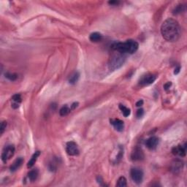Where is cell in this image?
<instances>
[{
	"instance_id": "obj_1",
	"label": "cell",
	"mask_w": 187,
	"mask_h": 187,
	"mask_svg": "<svg viewBox=\"0 0 187 187\" xmlns=\"http://www.w3.org/2000/svg\"><path fill=\"white\" fill-rule=\"evenodd\" d=\"M181 26L178 21L173 18H168L161 26V33L165 40L176 42L181 36Z\"/></svg>"
},
{
	"instance_id": "obj_2",
	"label": "cell",
	"mask_w": 187,
	"mask_h": 187,
	"mask_svg": "<svg viewBox=\"0 0 187 187\" xmlns=\"http://www.w3.org/2000/svg\"><path fill=\"white\" fill-rule=\"evenodd\" d=\"M139 48L138 42L133 39H128L124 42H114L112 45L111 48L114 51L119 52L124 54H132L135 53Z\"/></svg>"
},
{
	"instance_id": "obj_3",
	"label": "cell",
	"mask_w": 187,
	"mask_h": 187,
	"mask_svg": "<svg viewBox=\"0 0 187 187\" xmlns=\"http://www.w3.org/2000/svg\"><path fill=\"white\" fill-rule=\"evenodd\" d=\"M116 52V53H114L109 60L108 66L110 70H111V71L116 70V69L122 66L125 62L126 58H127L124 53H121L117 51Z\"/></svg>"
},
{
	"instance_id": "obj_4",
	"label": "cell",
	"mask_w": 187,
	"mask_h": 187,
	"mask_svg": "<svg viewBox=\"0 0 187 187\" xmlns=\"http://www.w3.org/2000/svg\"><path fill=\"white\" fill-rule=\"evenodd\" d=\"M15 154V146L13 145H8L4 148L2 153V160L4 163H6L9 159L13 157Z\"/></svg>"
},
{
	"instance_id": "obj_5",
	"label": "cell",
	"mask_w": 187,
	"mask_h": 187,
	"mask_svg": "<svg viewBox=\"0 0 187 187\" xmlns=\"http://www.w3.org/2000/svg\"><path fill=\"white\" fill-rule=\"evenodd\" d=\"M157 79V75L154 74H146L143 75L139 80V84L141 86H146L150 84H152Z\"/></svg>"
},
{
	"instance_id": "obj_6",
	"label": "cell",
	"mask_w": 187,
	"mask_h": 187,
	"mask_svg": "<svg viewBox=\"0 0 187 187\" xmlns=\"http://www.w3.org/2000/svg\"><path fill=\"white\" fill-rule=\"evenodd\" d=\"M130 175H131L132 179L136 184H140L142 182L143 178V172L141 170L137 169V168L132 169L131 172H130Z\"/></svg>"
},
{
	"instance_id": "obj_7",
	"label": "cell",
	"mask_w": 187,
	"mask_h": 187,
	"mask_svg": "<svg viewBox=\"0 0 187 187\" xmlns=\"http://www.w3.org/2000/svg\"><path fill=\"white\" fill-rule=\"evenodd\" d=\"M66 151L67 153V154H69V156H78L79 154V153H80L78 146L73 141L66 143Z\"/></svg>"
},
{
	"instance_id": "obj_8",
	"label": "cell",
	"mask_w": 187,
	"mask_h": 187,
	"mask_svg": "<svg viewBox=\"0 0 187 187\" xmlns=\"http://www.w3.org/2000/svg\"><path fill=\"white\" fill-rule=\"evenodd\" d=\"M144 157H145V155H144L143 151L140 147H135L132 151L131 159L132 161H141V160L143 159Z\"/></svg>"
},
{
	"instance_id": "obj_9",
	"label": "cell",
	"mask_w": 187,
	"mask_h": 187,
	"mask_svg": "<svg viewBox=\"0 0 187 187\" xmlns=\"http://www.w3.org/2000/svg\"><path fill=\"white\" fill-rule=\"evenodd\" d=\"M186 153V143L184 145H178L172 148V154L177 157H185Z\"/></svg>"
},
{
	"instance_id": "obj_10",
	"label": "cell",
	"mask_w": 187,
	"mask_h": 187,
	"mask_svg": "<svg viewBox=\"0 0 187 187\" xmlns=\"http://www.w3.org/2000/svg\"><path fill=\"white\" fill-rule=\"evenodd\" d=\"M159 143V140L157 137L153 136L151 137L150 138H148L145 142V145L147 146V148H149L150 150H154L156 149V148L158 145Z\"/></svg>"
},
{
	"instance_id": "obj_11",
	"label": "cell",
	"mask_w": 187,
	"mask_h": 187,
	"mask_svg": "<svg viewBox=\"0 0 187 187\" xmlns=\"http://www.w3.org/2000/svg\"><path fill=\"white\" fill-rule=\"evenodd\" d=\"M183 167H184L183 161L180 159H176L172 163V167H171V170L174 173H178V172H180L182 170Z\"/></svg>"
},
{
	"instance_id": "obj_12",
	"label": "cell",
	"mask_w": 187,
	"mask_h": 187,
	"mask_svg": "<svg viewBox=\"0 0 187 187\" xmlns=\"http://www.w3.org/2000/svg\"><path fill=\"white\" fill-rule=\"evenodd\" d=\"M110 124L113 126L115 130L118 132H122L124 128V121L120 119H113L110 121Z\"/></svg>"
},
{
	"instance_id": "obj_13",
	"label": "cell",
	"mask_w": 187,
	"mask_h": 187,
	"mask_svg": "<svg viewBox=\"0 0 187 187\" xmlns=\"http://www.w3.org/2000/svg\"><path fill=\"white\" fill-rule=\"evenodd\" d=\"M23 162H24V159L21 158V157L15 159V161L12 163V165L10 166L11 172H15V171H16L22 165Z\"/></svg>"
},
{
	"instance_id": "obj_14",
	"label": "cell",
	"mask_w": 187,
	"mask_h": 187,
	"mask_svg": "<svg viewBox=\"0 0 187 187\" xmlns=\"http://www.w3.org/2000/svg\"><path fill=\"white\" fill-rule=\"evenodd\" d=\"M40 155V152H39V151H36V152L35 153V154L32 155V158H31V159L29 160V161H28V164H27V168H32V167L35 165V162L37 161V158L39 157V156Z\"/></svg>"
},
{
	"instance_id": "obj_15",
	"label": "cell",
	"mask_w": 187,
	"mask_h": 187,
	"mask_svg": "<svg viewBox=\"0 0 187 187\" xmlns=\"http://www.w3.org/2000/svg\"><path fill=\"white\" fill-rule=\"evenodd\" d=\"M102 38H103V36L99 32H93L90 35V37H89V39L91 42H97L101 41Z\"/></svg>"
},
{
	"instance_id": "obj_16",
	"label": "cell",
	"mask_w": 187,
	"mask_h": 187,
	"mask_svg": "<svg viewBox=\"0 0 187 187\" xmlns=\"http://www.w3.org/2000/svg\"><path fill=\"white\" fill-rule=\"evenodd\" d=\"M38 175H39V172H38L37 170L33 169L28 172V178H29V179L32 182H34V181H35L37 180Z\"/></svg>"
},
{
	"instance_id": "obj_17",
	"label": "cell",
	"mask_w": 187,
	"mask_h": 187,
	"mask_svg": "<svg viewBox=\"0 0 187 187\" xmlns=\"http://www.w3.org/2000/svg\"><path fill=\"white\" fill-rule=\"evenodd\" d=\"M79 78H80V73L78 72H75L70 76L69 79V83L70 84H75L78 80Z\"/></svg>"
},
{
	"instance_id": "obj_18",
	"label": "cell",
	"mask_w": 187,
	"mask_h": 187,
	"mask_svg": "<svg viewBox=\"0 0 187 187\" xmlns=\"http://www.w3.org/2000/svg\"><path fill=\"white\" fill-rule=\"evenodd\" d=\"M70 111H71V109L69 108L67 105H64L59 110V114H60L61 116H65L69 114Z\"/></svg>"
},
{
	"instance_id": "obj_19",
	"label": "cell",
	"mask_w": 187,
	"mask_h": 187,
	"mask_svg": "<svg viewBox=\"0 0 187 187\" xmlns=\"http://www.w3.org/2000/svg\"><path fill=\"white\" fill-rule=\"evenodd\" d=\"M127 179H126L125 177L121 176L118 178V181H117V184H116V186L118 187H124L127 186Z\"/></svg>"
},
{
	"instance_id": "obj_20",
	"label": "cell",
	"mask_w": 187,
	"mask_h": 187,
	"mask_svg": "<svg viewBox=\"0 0 187 187\" xmlns=\"http://www.w3.org/2000/svg\"><path fill=\"white\" fill-rule=\"evenodd\" d=\"M185 10V6L183 5H178V6H176L175 8V9L172 11V13L175 15H178V14L181 13Z\"/></svg>"
},
{
	"instance_id": "obj_21",
	"label": "cell",
	"mask_w": 187,
	"mask_h": 187,
	"mask_svg": "<svg viewBox=\"0 0 187 187\" xmlns=\"http://www.w3.org/2000/svg\"><path fill=\"white\" fill-rule=\"evenodd\" d=\"M119 108L120 110H121V112H122L124 117H128L130 115V113H131V111H130V109L127 108V107H125V106L123 105H119Z\"/></svg>"
},
{
	"instance_id": "obj_22",
	"label": "cell",
	"mask_w": 187,
	"mask_h": 187,
	"mask_svg": "<svg viewBox=\"0 0 187 187\" xmlns=\"http://www.w3.org/2000/svg\"><path fill=\"white\" fill-rule=\"evenodd\" d=\"M5 75L6 78H8V80H11V81H14V80H15L17 78H18V75L15 74V73H6Z\"/></svg>"
},
{
	"instance_id": "obj_23",
	"label": "cell",
	"mask_w": 187,
	"mask_h": 187,
	"mask_svg": "<svg viewBox=\"0 0 187 187\" xmlns=\"http://www.w3.org/2000/svg\"><path fill=\"white\" fill-rule=\"evenodd\" d=\"M12 100L13 101L14 103H17V104H20L22 101V99H21V96L19 94H16L15 95H13L12 97Z\"/></svg>"
},
{
	"instance_id": "obj_24",
	"label": "cell",
	"mask_w": 187,
	"mask_h": 187,
	"mask_svg": "<svg viewBox=\"0 0 187 187\" xmlns=\"http://www.w3.org/2000/svg\"><path fill=\"white\" fill-rule=\"evenodd\" d=\"M6 127H7V122L6 121H3V122L1 124V127H0V133H1V134H3L5 129H6Z\"/></svg>"
},
{
	"instance_id": "obj_25",
	"label": "cell",
	"mask_w": 187,
	"mask_h": 187,
	"mask_svg": "<svg viewBox=\"0 0 187 187\" xmlns=\"http://www.w3.org/2000/svg\"><path fill=\"white\" fill-rule=\"evenodd\" d=\"M143 114H144L143 109L140 108V109H139V110H137V114H136V116H137V118H141V117H142L143 116Z\"/></svg>"
},
{
	"instance_id": "obj_26",
	"label": "cell",
	"mask_w": 187,
	"mask_h": 187,
	"mask_svg": "<svg viewBox=\"0 0 187 187\" xmlns=\"http://www.w3.org/2000/svg\"><path fill=\"white\" fill-rule=\"evenodd\" d=\"M171 86H172V83H171V82H168V83H166L164 85V89H165V90L167 91L170 89V87Z\"/></svg>"
},
{
	"instance_id": "obj_27",
	"label": "cell",
	"mask_w": 187,
	"mask_h": 187,
	"mask_svg": "<svg viewBox=\"0 0 187 187\" xmlns=\"http://www.w3.org/2000/svg\"><path fill=\"white\" fill-rule=\"evenodd\" d=\"M143 105V100H139V101H137V103H136V106H137V107H140V106H142Z\"/></svg>"
},
{
	"instance_id": "obj_28",
	"label": "cell",
	"mask_w": 187,
	"mask_h": 187,
	"mask_svg": "<svg viewBox=\"0 0 187 187\" xmlns=\"http://www.w3.org/2000/svg\"><path fill=\"white\" fill-rule=\"evenodd\" d=\"M180 70H181V66H177V67L175 69V71H174V74L178 75V73H180Z\"/></svg>"
},
{
	"instance_id": "obj_29",
	"label": "cell",
	"mask_w": 187,
	"mask_h": 187,
	"mask_svg": "<svg viewBox=\"0 0 187 187\" xmlns=\"http://www.w3.org/2000/svg\"><path fill=\"white\" fill-rule=\"evenodd\" d=\"M78 106V103H74L71 105V110H74V109H75Z\"/></svg>"
},
{
	"instance_id": "obj_30",
	"label": "cell",
	"mask_w": 187,
	"mask_h": 187,
	"mask_svg": "<svg viewBox=\"0 0 187 187\" xmlns=\"http://www.w3.org/2000/svg\"><path fill=\"white\" fill-rule=\"evenodd\" d=\"M108 3L110 4V5H118V4L119 3V2H117V1H110Z\"/></svg>"
}]
</instances>
